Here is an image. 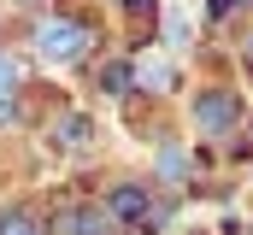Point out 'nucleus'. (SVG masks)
I'll return each mask as SVG.
<instances>
[{
    "label": "nucleus",
    "instance_id": "obj_1",
    "mask_svg": "<svg viewBox=\"0 0 253 235\" xmlns=\"http://www.w3.org/2000/svg\"><path fill=\"white\" fill-rule=\"evenodd\" d=\"M88 47H94V30L83 18H42L36 24V53L47 65H77Z\"/></svg>",
    "mask_w": 253,
    "mask_h": 235
},
{
    "label": "nucleus",
    "instance_id": "obj_2",
    "mask_svg": "<svg viewBox=\"0 0 253 235\" xmlns=\"http://www.w3.org/2000/svg\"><path fill=\"white\" fill-rule=\"evenodd\" d=\"M189 118H194L200 135L224 141V135H236V123H242V94H236V88H200L194 106H189Z\"/></svg>",
    "mask_w": 253,
    "mask_h": 235
},
{
    "label": "nucleus",
    "instance_id": "obj_3",
    "mask_svg": "<svg viewBox=\"0 0 253 235\" xmlns=\"http://www.w3.org/2000/svg\"><path fill=\"white\" fill-rule=\"evenodd\" d=\"M106 218H112L118 230H147V224H153V188H141V182H112V188H106Z\"/></svg>",
    "mask_w": 253,
    "mask_h": 235
},
{
    "label": "nucleus",
    "instance_id": "obj_4",
    "mask_svg": "<svg viewBox=\"0 0 253 235\" xmlns=\"http://www.w3.org/2000/svg\"><path fill=\"white\" fill-rule=\"evenodd\" d=\"M59 230H71V235H124L112 218H106V206H77V212H65Z\"/></svg>",
    "mask_w": 253,
    "mask_h": 235
},
{
    "label": "nucleus",
    "instance_id": "obj_5",
    "mask_svg": "<svg viewBox=\"0 0 253 235\" xmlns=\"http://www.w3.org/2000/svg\"><path fill=\"white\" fill-rule=\"evenodd\" d=\"M0 235H47V224H42L30 206H6V212H0Z\"/></svg>",
    "mask_w": 253,
    "mask_h": 235
},
{
    "label": "nucleus",
    "instance_id": "obj_6",
    "mask_svg": "<svg viewBox=\"0 0 253 235\" xmlns=\"http://www.w3.org/2000/svg\"><path fill=\"white\" fill-rule=\"evenodd\" d=\"M100 88H106L112 100L135 94V65H124V59H118V65H106V71H100Z\"/></svg>",
    "mask_w": 253,
    "mask_h": 235
},
{
    "label": "nucleus",
    "instance_id": "obj_7",
    "mask_svg": "<svg viewBox=\"0 0 253 235\" xmlns=\"http://www.w3.org/2000/svg\"><path fill=\"white\" fill-rule=\"evenodd\" d=\"M88 141H94V118H65L59 123V147H88Z\"/></svg>",
    "mask_w": 253,
    "mask_h": 235
},
{
    "label": "nucleus",
    "instance_id": "obj_8",
    "mask_svg": "<svg viewBox=\"0 0 253 235\" xmlns=\"http://www.w3.org/2000/svg\"><path fill=\"white\" fill-rule=\"evenodd\" d=\"M159 171H165V176H183V171H189L183 147H165V153H159Z\"/></svg>",
    "mask_w": 253,
    "mask_h": 235
},
{
    "label": "nucleus",
    "instance_id": "obj_9",
    "mask_svg": "<svg viewBox=\"0 0 253 235\" xmlns=\"http://www.w3.org/2000/svg\"><path fill=\"white\" fill-rule=\"evenodd\" d=\"M12 88H18V65L0 53V100H12Z\"/></svg>",
    "mask_w": 253,
    "mask_h": 235
},
{
    "label": "nucleus",
    "instance_id": "obj_10",
    "mask_svg": "<svg viewBox=\"0 0 253 235\" xmlns=\"http://www.w3.org/2000/svg\"><path fill=\"white\" fill-rule=\"evenodd\" d=\"M230 12H236V0H206V18H212V24H224Z\"/></svg>",
    "mask_w": 253,
    "mask_h": 235
},
{
    "label": "nucleus",
    "instance_id": "obj_11",
    "mask_svg": "<svg viewBox=\"0 0 253 235\" xmlns=\"http://www.w3.org/2000/svg\"><path fill=\"white\" fill-rule=\"evenodd\" d=\"M112 6H124V12H147L153 0H112Z\"/></svg>",
    "mask_w": 253,
    "mask_h": 235
},
{
    "label": "nucleus",
    "instance_id": "obj_12",
    "mask_svg": "<svg viewBox=\"0 0 253 235\" xmlns=\"http://www.w3.org/2000/svg\"><path fill=\"white\" fill-rule=\"evenodd\" d=\"M248 65H253V41H248Z\"/></svg>",
    "mask_w": 253,
    "mask_h": 235
},
{
    "label": "nucleus",
    "instance_id": "obj_13",
    "mask_svg": "<svg viewBox=\"0 0 253 235\" xmlns=\"http://www.w3.org/2000/svg\"><path fill=\"white\" fill-rule=\"evenodd\" d=\"M236 6H253V0H236Z\"/></svg>",
    "mask_w": 253,
    "mask_h": 235
}]
</instances>
